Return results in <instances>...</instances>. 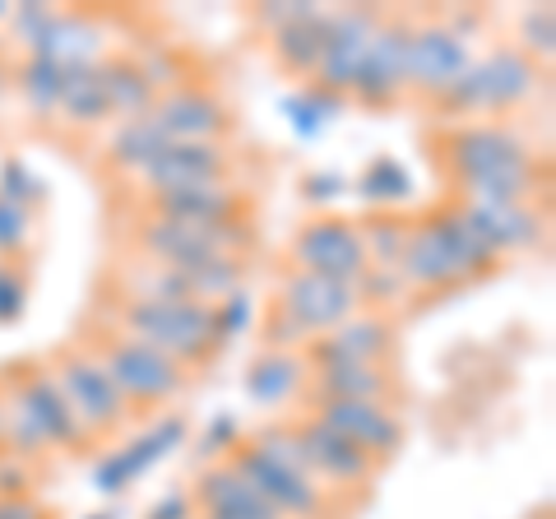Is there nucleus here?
Masks as SVG:
<instances>
[{"mask_svg": "<svg viewBox=\"0 0 556 519\" xmlns=\"http://www.w3.org/2000/svg\"><path fill=\"white\" fill-rule=\"evenodd\" d=\"M492 260L496 255L468 228L464 210H441V214L422 218L417 228H408L399 269H404V279L422 283V288H455L464 279H473V274H486Z\"/></svg>", "mask_w": 556, "mask_h": 519, "instance_id": "1", "label": "nucleus"}, {"mask_svg": "<svg viewBox=\"0 0 556 519\" xmlns=\"http://www.w3.org/2000/svg\"><path fill=\"white\" fill-rule=\"evenodd\" d=\"M126 330L159 349L163 357L181 362H204L218 349L214 334V306L204 302H163V298H139L126 306Z\"/></svg>", "mask_w": 556, "mask_h": 519, "instance_id": "2", "label": "nucleus"}, {"mask_svg": "<svg viewBox=\"0 0 556 519\" xmlns=\"http://www.w3.org/2000/svg\"><path fill=\"white\" fill-rule=\"evenodd\" d=\"M139 246L167 269H195V265H208V260H218V255H237L241 246H251V228H241V223L200 228V223L149 218L144 228H139Z\"/></svg>", "mask_w": 556, "mask_h": 519, "instance_id": "3", "label": "nucleus"}, {"mask_svg": "<svg viewBox=\"0 0 556 519\" xmlns=\"http://www.w3.org/2000/svg\"><path fill=\"white\" fill-rule=\"evenodd\" d=\"M533 84H538L533 61L525 56V51L506 47V51H492L482 65H468V71L441 93V102H445V107H455V112L510 107V102L533 93Z\"/></svg>", "mask_w": 556, "mask_h": 519, "instance_id": "4", "label": "nucleus"}, {"mask_svg": "<svg viewBox=\"0 0 556 519\" xmlns=\"http://www.w3.org/2000/svg\"><path fill=\"white\" fill-rule=\"evenodd\" d=\"M102 371L126 404H167L181 390V367L139 339H112L102 349Z\"/></svg>", "mask_w": 556, "mask_h": 519, "instance_id": "5", "label": "nucleus"}, {"mask_svg": "<svg viewBox=\"0 0 556 519\" xmlns=\"http://www.w3.org/2000/svg\"><path fill=\"white\" fill-rule=\"evenodd\" d=\"M232 469L251 482V488L265 496V506L283 519V515H320V492H316V478L292 469V464L265 455L255 441L251 445H232Z\"/></svg>", "mask_w": 556, "mask_h": 519, "instance_id": "6", "label": "nucleus"}, {"mask_svg": "<svg viewBox=\"0 0 556 519\" xmlns=\"http://www.w3.org/2000/svg\"><path fill=\"white\" fill-rule=\"evenodd\" d=\"M292 255L306 274H320V279H339V283H353L367 274V251H362V237L353 223L343 218H316L306 223L292 241Z\"/></svg>", "mask_w": 556, "mask_h": 519, "instance_id": "7", "label": "nucleus"}, {"mask_svg": "<svg viewBox=\"0 0 556 519\" xmlns=\"http://www.w3.org/2000/svg\"><path fill=\"white\" fill-rule=\"evenodd\" d=\"M56 385L70 400V408H75V418L89 431H108V427H116L121 418H126V400H121L112 376L102 371V362H93V357L65 353L61 367H56Z\"/></svg>", "mask_w": 556, "mask_h": 519, "instance_id": "8", "label": "nucleus"}, {"mask_svg": "<svg viewBox=\"0 0 556 519\" xmlns=\"http://www.w3.org/2000/svg\"><path fill=\"white\" fill-rule=\"evenodd\" d=\"M408 84V28L404 24H376L367 51H362V65L353 84H348V93L357 102H394L399 89Z\"/></svg>", "mask_w": 556, "mask_h": 519, "instance_id": "9", "label": "nucleus"}, {"mask_svg": "<svg viewBox=\"0 0 556 519\" xmlns=\"http://www.w3.org/2000/svg\"><path fill=\"white\" fill-rule=\"evenodd\" d=\"M357 302H362V298H357L353 283L320 279V274L298 269V274L288 279L283 302H278V306H283L306 334H320V330H334V325H343L348 316H353Z\"/></svg>", "mask_w": 556, "mask_h": 519, "instance_id": "10", "label": "nucleus"}, {"mask_svg": "<svg viewBox=\"0 0 556 519\" xmlns=\"http://www.w3.org/2000/svg\"><path fill=\"white\" fill-rule=\"evenodd\" d=\"M450 163H455V177L464 186L486 181L496 172H510V167H529V149L515 140L510 130L501 126H468L450 140Z\"/></svg>", "mask_w": 556, "mask_h": 519, "instance_id": "11", "label": "nucleus"}, {"mask_svg": "<svg viewBox=\"0 0 556 519\" xmlns=\"http://www.w3.org/2000/svg\"><path fill=\"white\" fill-rule=\"evenodd\" d=\"M292 441H298V455H302V469L311 478H334V482H367L376 459H367L353 441H343L334 427H325L320 418H311L302 427H292Z\"/></svg>", "mask_w": 556, "mask_h": 519, "instance_id": "12", "label": "nucleus"}, {"mask_svg": "<svg viewBox=\"0 0 556 519\" xmlns=\"http://www.w3.org/2000/svg\"><path fill=\"white\" fill-rule=\"evenodd\" d=\"M316 418L325 427H334L343 441H353L367 459H390L399 445H404V427L390 408L380 404H353V400H334V404H320Z\"/></svg>", "mask_w": 556, "mask_h": 519, "instance_id": "13", "label": "nucleus"}, {"mask_svg": "<svg viewBox=\"0 0 556 519\" xmlns=\"http://www.w3.org/2000/svg\"><path fill=\"white\" fill-rule=\"evenodd\" d=\"M181 441H186V418H163L153 431L135 436L126 450H116V455L102 459L98 469H93V488H98V492H108V496L126 492L139 473H149L153 464H159L163 455H172V450H177Z\"/></svg>", "mask_w": 556, "mask_h": 519, "instance_id": "14", "label": "nucleus"}, {"mask_svg": "<svg viewBox=\"0 0 556 519\" xmlns=\"http://www.w3.org/2000/svg\"><path fill=\"white\" fill-rule=\"evenodd\" d=\"M153 126H159L172 144H214L228 130V112L218 98H208L200 89H177L163 102H153Z\"/></svg>", "mask_w": 556, "mask_h": 519, "instance_id": "15", "label": "nucleus"}, {"mask_svg": "<svg viewBox=\"0 0 556 519\" xmlns=\"http://www.w3.org/2000/svg\"><path fill=\"white\" fill-rule=\"evenodd\" d=\"M468 71V47L455 28H417L408 33V84L427 93H445Z\"/></svg>", "mask_w": 556, "mask_h": 519, "instance_id": "16", "label": "nucleus"}, {"mask_svg": "<svg viewBox=\"0 0 556 519\" xmlns=\"http://www.w3.org/2000/svg\"><path fill=\"white\" fill-rule=\"evenodd\" d=\"M376 33V14L367 10H343V14H329V38H325V51H320V89L329 93H348L353 84L357 65H362V51H367Z\"/></svg>", "mask_w": 556, "mask_h": 519, "instance_id": "17", "label": "nucleus"}, {"mask_svg": "<svg viewBox=\"0 0 556 519\" xmlns=\"http://www.w3.org/2000/svg\"><path fill=\"white\" fill-rule=\"evenodd\" d=\"M14 413H24V418L33 422V431L42 436V445H84V436H89V427H84L79 418H75V408H70V400L61 394V385H56V376H28V380H20V408Z\"/></svg>", "mask_w": 556, "mask_h": 519, "instance_id": "18", "label": "nucleus"}, {"mask_svg": "<svg viewBox=\"0 0 556 519\" xmlns=\"http://www.w3.org/2000/svg\"><path fill=\"white\" fill-rule=\"evenodd\" d=\"M153 190H186V186H218L228 177V153L218 144H167L144 167Z\"/></svg>", "mask_w": 556, "mask_h": 519, "instance_id": "19", "label": "nucleus"}, {"mask_svg": "<svg viewBox=\"0 0 556 519\" xmlns=\"http://www.w3.org/2000/svg\"><path fill=\"white\" fill-rule=\"evenodd\" d=\"M153 204H159V218L200 223V228L241 223V200H237V190H228V181H218V186H186V190H159Z\"/></svg>", "mask_w": 556, "mask_h": 519, "instance_id": "20", "label": "nucleus"}, {"mask_svg": "<svg viewBox=\"0 0 556 519\" xmlns=\"http://www.w3.org/2000/svg\"><path fill=\"white\" fill-rule=\"evenodd\" d=\"M195 501L204 506V515H218V519H278L265 496H260L247 478H241L232 464H214L204 469L195 482Z\"/></svg>", "mask_w": 556, "mask_h": 519, "instance_id": "21", "label": "nucleus"}, {"mask_svg": "<svg viewBox=\"0 0 556 519\" xmlns=\"http://www.w3.org/2000/svg\"><path fill=\"white\" fill-rule=\"evenodd\" d=\"M464 218H468V228L486 241V251L492 255L519 251V246H529V241L538 237V218L525 210V204H478V200H468Z\"/></svg>", "mask_w": 556, "mask_h": 519, "instance_id": "22", "label": "nucleus"}, {"mask_svg": "<svg viewBox=\"0 0 556 519\" xmlns=\"http://www.w3.org/2000/svg\"><path fill=\"white\" fill-rule=\"evenodd\" d=\"M390 349V330L380 320H343L334 325V334L316 343V362L320 367H371V362Z\"/></svg>", "mask_w": 556, "mask_h": 519, "instance_id": "23", "label": "nucleus"}, {"mask_svg": "<svg viewBox=\"0 0 556 519\" xmlns=\"http://www.w3.org/2000/svg\"><path fill=\"white\" fill-rule=\"evenodd\" d=\"M98 51V28L89 20H75V14H56L42 24V33L33 38V56L61 61V65H89Z\"/></svg>", "mask_w": 556, "mask_h": 519, "instance_id": "24", "label": "nucleus"}, {"mask_svg": "<svg viewBox=\"0 0 556 519\" xmlns=\"http://www.w3.org/2000/svg\"><path fill=\"white\" fill-rule=\"evenodd\" d=\"M325 38H329V14L316 10V14H306V20H298V24L278 28V33H274V51H278V61H283L288 71L311 75V71L320 65Z\"/></svg>", "mask_w": 556, "mask_h": 519, "instance_id": "25", "label": "nucleus"}, {"mask_svg": "<svg viewBox=\"0 0 556 519\" xmlns=\"http://www.w3.org/2000/svg\"><path fill=\"white\" fill-rule=\"evenodd\" d=\"M102 89H108V112H116V116L135 121V116L153 112V84L130 61H108L102 65Z\"/></svg>", "mask_w": 556, "mask_h": 519, "instance_id": "26", "label": "nucleus"}, {"mask_svg": "<svg viewBox=\"0 0 556 519\" xmlns=\"http://www.w3.org/2000/svg\"><path fill=\"white\" fill-rule=\"evenodd\" d=\"M316 390H320V400H325V404H334V400L380 404V394L390 390V380L380 376L376 367H353V362H343V367H320Z\"/></svg>", "mask_w": 556, "mask_h": 519, "instance_id": "27", "label": "nucleus"}, {"mask_svg": "<svg viewBox=\"0 0 556 519\" xmlns=\"http://www.w3.org/2000/svg\"><path fill=\"white\" fill-rule=\"evenodd\" d=\"M302 385V362L288 353H265L247 376V394L255 404H283Z\"/></svg>", "mask_w": 556, "mask_h": 519, "instance_id": "28", "label": "nucleus"}, {"mask_svg": "<svg viewBox=\"0 0 556 519\" xmlns=\"http://www.w3.org/2000/svg\"><path fill=\"white\" fill-rule=\"evenodd\" d=\"M172 140L167 135L153 126V116H135V121H126V126L116 130V140H112V159H116V167H130V172H144L159 153L167 149Z\"/></svg>", "mask_w": 556, "mask_h": 519, "instance_id": "29", "label": "nucleus"}, {"mask_svg": "<svg viewBox=\"0 0 556 519\" xmlns=\"http://www.w3.org/2000/svg\"><path fill=\"white\" fill-rule=\"evenodd\" d=\"M61 107L75 121H102V116H108V89H102V65L98 61L70 65V71H65Z\"/></svg>", "mask_w": 556, "mask_h": 519, "instance_id": "30", "label": "nucleus"}, {"mask_svg": "<svg viewBox=\"0 0 556 519\" xmlns=\"http://www.w3.org/2000/svg\"><path fill=\"white\" fill-rule=\"evenodd\" d=\"M357 195L371 200V204H399L413 195V177L404 172V163L394 159H376L367 172L357 177Z\"/></svg>", "mask_w": 556, "mask_h": 519, "instance_id": "31", "label": "nucleus"}, {"mask_svg": "<svg viewBox=\"0 0 556 519\" xmlns=\"http://www.w3.org/2000/svg\"><path fill=\"white\" fill-rule=\"evenodd\" d=\"M357 237H362V251H367V265L376 260V269H390V265H399V255H404L408 223H399V218H371L367 228H357Z\"/></svg>", "mask_w": 556, "mask_h": 519, "instance_id": "32", "label": "nucleus"}, {"mask_svg": "<svg viewBox=\"0 0 556 519\" xmlns=\"http://www.w3.org/2000/svg\"><path fill=\"white\" fill-rule=\"evenodd\" d=\"M65 71H70V65H61V61L33 56V61H28V71H24V98H28L38 112L61 107V93H65Z\"/></svg>", "mask_w": 556, "mask_h": 519, "instance_id": "33", "label": "nucleus"}, {"mask_svg": "<svg viewBox=\"0 0 556 519\" xmlns=\"http://www.w3.org/2000/svg\"><path fill=\"white\" fill-rule=\"evenodd\" d=\"M343 107V98L339 93H329V89H306V93H298V98H283V112L292 116V130L298 135H320V126H325V116L329 112H339Z\"/></svg>", "mask_w": 556, "mask_h": 519, "instance_id": "34", "label": "nucleus"}, {"mask_svg": "<svg viewBox=\"0 0 556 519\" xmlns=\"http://www.w3.org/2000/svg\"><path fill=\"white\" fill-rule=\"evenodd\" d=\"M247 320H251V298H247V292H228V298L214 306V334H218V349H223V343H232L237 330H247Z\"/></svg>", "mask_w": 556, "mask_h": 519, "instance_id": "35", "label": "nucleus"}, {"mask_svg": "<svg viewBox=\"0 0 556 519\" xmlns=\"http://www.w3.org/2000/svg\"><path fill=\"white\" fill-rule=\"evenodd\" d=\"M0 200H10V204L42 200V181L33 177L24 163H5V167H0Z\"/></svg>", "mask_w": 556, "mask_h": 519, "instance_id": "36", "label": "nucleus"}, {"mask_svg": "<svg viewBox=\"0 0 556 519\" xmlns=\"http://www.w3.org/2000/svg\"><path fill=\"white\" fill-rule=\"evenodd\" d=\"M28 241V210L0 200V251H20Z\"/></svg>", "mask_w": 556, "mask_h": 519, "instance_id": "37", "label": "nucleus"}, {"mask_svg": "<svg viewBox=\"0 0 556 519\" xmlns=\"http://www.w3.org/2000/svg\"><path fill=\"white\" fill-rule=\"evenodd\" d=\"M24 302H28V288L24 279L14 269L0 265V325H10V320H20L24 316Z\"/></svg>", "mask_w": 556, "mask_h": 519, "instance_id": "38", "label": "nucleus"}, {"mask_svg": "<svg viewBox=\"0 0 556 519\" xmlns=\"http://www.w3.org/2000/svg\"><path fill=\"white\" fill-rule=\"evenodd\" d=\"M525 42L538 51V56H552L556 47V14L552 10H533L525 20Z\"/></svg>", "mask_w": 556, "mask_h": 519, "instance_id": "39", "label": "nucleus"}, {"mask_svg": "<svg viewBox=\"0 0 556 519\" xmlns=\"http://www.w3.org/2000/svg\"><path fill=\"white\" fill-rule=\"evenodd\" d=\"M306 14H316V10H311L306 0H292V5H265V10H260V20L274 24V33H278V28H288V24L306 20Z\"/></svg>", "mask_w": 556, "mask_h": 519, "instance_id": "40", "label": "nucleus"}, {"mask_svg": "<svg viewBox=\"0 0 556 519\" xmlns=\"http://www.w3.org/2000/svg\"><path fill=\"white\" fill-rule=\"evenodd\" d=\"M232 436H237V422L223 413V418H214V427L204 431V455H218V450H232Z\"/></svg>", "mask_w": 556, "mask_h": 519, "instance_id": "41", "label": "nucleus"}, {"mask_svg": "<svg viewBox=\"0 0 556 519\" xmlns=\"http://www.w3.org/2000/svg\"><path fill=\"white\" fill-rule=\"evenodd\" d=\"M302 186H306L311 200H329V195H339V190H343V177H339V172H311Z\"/></svg>", "mask_w": 556, "mask_h": 519, "instance_id": "42", "label": "nucleus"}, {"mask_svg": "<svg viewBox=\"0 0 556 519\" xmlns=\"http://www.w3.org/2000/svg\"><path fill=\"white\" fill-rule=\"evenodd\" d=\"M149 519H190V496L186 492H167L159 506L149 510Z\"/></svg>", "mask_w": 556, "mask_h": 519, "instance_id": "43", "label": "nucleus"}, {"mask_svg": "<svg viewBox=\"0 0 556 519\" xmlns=\"http://www.w3.org/2000/svg\"><path fill=\"white\" fill-rule=\"evenodd\" d=\"M24 488H28V473L14 469V464H0V496L14 501V496H24Z\"/></svg>", "mask_w": 556, "mask_h": 519, "instance_id": "44", "label": "nucleus"}, {"mask_svg": "<svg viewBox=\"0 0 556 519\" xmlns=\"http://www.w3.org/2000/svg\"><path fill=\"white\" fill-rule=\"evenodd\" d=\"M0 519H42V510L33 506V501L14 496V501H0Z\"/></svg>", "mask_w": 556, "mask_h": 519, "instance_id": "45", "label": "nucleus"}, {"mask_svg": "<svg viewBox=\"0 0 556 519\" xmlns=\"http://www.w3.org/2000/svg\"><path fill=\"white\" fill-rule=\"evenodd\" d=\"M0 441H5V413H0Z\"/></svg>", "mask_w": 556, "mask_h": 519, "instance_id": "46", "label": "nucleus"}, {"mask_svg": "<svg viewBox=\"0 0 556 519\" xmlns=\"http://www.w3.org/2000/svg\"><path fill=\"white\" fill-rule=\"evenodd\" d=\"M0 93H5V79H0Z\"/></svg>", "mask_w": 556, "mask_h": 519, "instance_id": "47", "label": "nucleus"}, {"mask_svg": "<svg viewBox=\"0 0 556 519\" xmlns=\"http://www.w3.org/2000/svg\"><path fill=\"white\" fill-rule=\"evenodd\" d=\"M93 519H108V515H93Z\"/></svg>", "mask_w": 556, "mask_h": 519, "instance_id": "48", "label": "nucleus"}, {"mask_svg": "<svg viewBox=\"0 0 556 519\" xmlns=\"http://www.w3.org/2000/svg\"><path fill=\"white\" fill-rule=\"evenodd\" d=\"M204 519H218V515H204Z\"/></svg>", "mask_w": 556, "mask_h": 519, "instance_id": "49", "label": "nucleus"}, {"mask_svg": "<svg viewBox=\"0 0 556 519\" xmlns=\"http://www.w3.org/2000/svg\"><path fill=\"white\" fill-rule=\"evenodd\" d=\"M0 14H5V5H0Z\"/></svg>", "mask_w": 556, "mask_h": 519, "instance_id": "50", "label": "nucleus"}]
</instances>
